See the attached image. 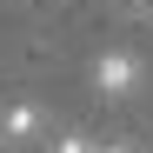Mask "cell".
<instances>
[{"label":"cell","instance_id":"cell-3","mask_svg":"<svg viewBox=\"0 0 153 153\" xmlns=\"http://www.w3.org/2000/svg\"><path fill=\"white\" fill-rule=\"evenodd\" d=\"M93 140H80V133H67V140H53V153H87Z\"/></svg>","mask_w":153,"mask_h":153},{"label":"cell","instance_id":"cell-1","mask_svg":"<svg viewBox=\"0 0 153 153\" xmlns=\"http://www.w3.org/2000/svg\"><path fill=\"white\" fill-rule=\"evenodd\" d=\"M140 80H146V67L126 53V47H113V53H100V60H93V87L107 93V100H126V93H140Z\"/></svg>","mask_w":153,"mask_h":153},{"label":"cell","instance_id":"cell-2","mask_svg":"<svg viewBox=\"0 0 153 153\" xmlns=\"http://www.w3.org/2000/svg\"><path fill=\"white\" fill-rule=\"evenodd\" d=\"M40 126H47V113H40V107H7V113H0V133H7L13 146L40 140Z\"/></svg>","mask_w":153,"mask_h":153},{"label":"cell","instance_id":"cell-4","mask_svg":"<svg viewBox=\"0 0 153 153\" xmlns=\"http://www.w3.org/2000/svg\"><path fill=\"white\" fill-rule=\"evenodd\" d=\"M87 153H133V146H87Z\"/></svg>","mask_w":153,"mask_h":153}]
</instances>
